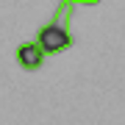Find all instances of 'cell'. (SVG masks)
Masks as SVG:
<instances>
[{
	"label": "cell",
	"mask_w": 125,
	"mask_h": 125,
	"mask_svg": "<svg viewBox=\"0 0 125 125\" xmlns=\"http://www.w3.org/2000/svg\"><path fill=\"white\" fill-rule=\"evenodd\" d=\"M75 11V0L58 3L53 20L45 22L36 31V45L45 50V56H56L72 47V33H70V14Z\"/></svg>",
	"instance_id": "6da1fadb"
},
{
	"label": "cell",
	"mask_w": 125,
	"mask_h": 125,
	"mask_svg": "<svg viewBox=\"0 0 125 125\" xmlns=\"http://www.w3.org/2000/svg\"><path fill=\"white\" fill-rule=\"evenodd\" d=\"M17 64L22 70H28V72H36L45 64V50L36 45V39L33 42H22V45L17 47Z\"/></svg>",
	"instance_id": "7a4b0ae2"
}]
</instances>
